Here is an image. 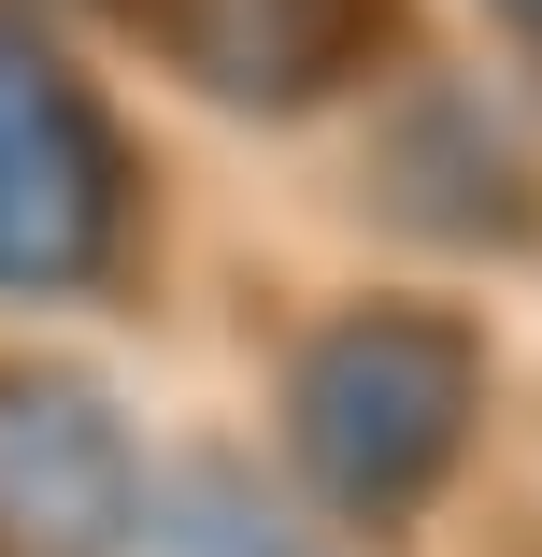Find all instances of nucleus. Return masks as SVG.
I'll return each mask as SVG.
<instances>
[{
	"mask_svg": "<svg viewBox=\"0 0 542 557\" xmlns=\"http://www.w3.org/2000/svg\"><path fill=\"white\" fill-rule=\"evenodd\" d=\"M329 186L371 272H428V286L542 272V115L471 44H428L329 144Z\"/></svg>",
	"mask_w": 542,
	"mask_h": 557,
	"instance_id": "nucleus-3",
	"label": "nucleus"
},
{
	"mask_svg": "<svg viewBox=\"0 0 542 557\" xmlns=\"http://www.w3.org/2000/svg\"><path fill=\"white\" fill-rule=\"evenodd\" d=\"M229 443L357 557H428L514 443V329L486 286H428V272H314L243 358Z\"/></svg>",
	"mask_w": 542,
	"mask_h": 557,
	"instance_id": "nucleus-1",
	"label": "nucleus"
},
{
	"mask_svg": "<svg viewBox=\"0 0 542 557\" xmlns=\"http://www.w3.org/2000/svg\"><path fill=\"white\" fill-rule=\"evenodd\" d=\"M186 300V144L129 44L0 0V329L143 344Z\"/></svg>",
	"mask_w": 542,
	"mask_h": 557,
	"instance_id": "nucleus-2",
	"label": "nucleus"
},
{
	"mask_svg": "<svg viewBox=\"0 0 542 557\" xmlns=\"http://www.w3.org/2000/svg\"><path fill=\"white\" fill-rule=\"evenodd\" d=\"M143 557H357V543H329V529H314L229 429H172V472H157Z\"/></svg>",
	"mask_w": 542,
	"mask_h": 557,
	"instance_id": "nucleus-6",
	"label": "nucleus"
},
{
	"mask_svg": "<svg viewBox=\"0 0 542 557\" xmlns=\"http://www.w3.org/2000/svg\"><path fill=\"white\" fill-rule=\"evenodd\" d=\"M428 44H443L428 0H157L129 29V72L157 86L172 129L343 144Z\"/></svg>",
	"mask_w": 542,
	"mask_h": 557,
	"instance_id": "nucleus-4",
	"label": "nucleus"
},
{
	"mask_svg": "<svg viewBox=\"0 0 542 557\" xmlns=\"http://www.w3.org/2000/svg\"><path fill=\"white\" fill-rule=\"evenodd\" d=\"M172 414L115 344L0 329V557H143Z\"/></svg>",
	"mask_w": 542,
	"mask_h": 557,
	"instance_id": "nucleus-5",
	"label": "nucleus"
},
{
	"mask_svg": "<svg viewBox=\"0 0 542 557\" xmlns=\"http://www.w3.org/2000/svg\"><path fill=\"white\" fill-rule=\"evenodd\" d=\"M457 44L528 100V115H542V0H457Z\"/></svg>",
	"mask_w": 542,
	"mask_h": 557,
	"instance_id": "nucleus-7",
	"label": "nucleus"
},
{
	"mask_svg": "<svg viewBox=\"0 0 542 557\" xmlns=\"http://www.w3.org/2000/svg\"><path fill=\"white\" fill-rule=\"evenodd\" d=\"M15 15H58V29H100V44H129L157 0H15Z\"/></svg>",
	"mask_w": 542,
	"mask_h": 557,
	"instance_id": "nucleus-8",
	"label": "nucleus"
},
{
	"mask_svg": "<svg viewBox=\"0 0 542 557\" xmlns=\"http://www.w3.org/2000/svg\"><path fill=\"white\" fill-rule=\"evenodd\" d=\"M514 557H542V458H528V486H514Z\"/></svg>",
	"mask_w": 542,
	"mask_h": 557,
	"instance_id": "nucleus-9",
	"label": "nucleus"
}]
</instances>
